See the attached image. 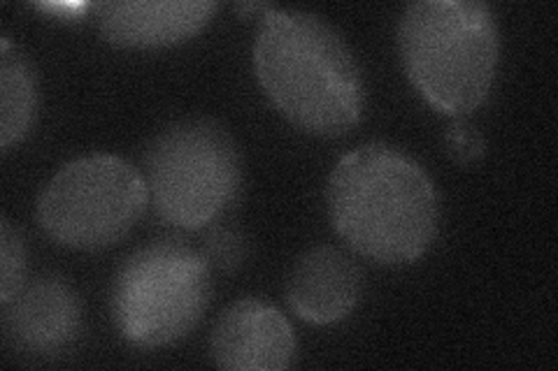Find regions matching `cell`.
Here are the masks:
<instances>
[{"label":"cell","instance_id":"obj_12","mask_svg":"<svg viewBox=\"0 0 558 371\" xmlns=\"http://www.w3.org/2000/svg\"><path fill=\"white\" fill-rule=\"evenodd\" d=\"M26 242L12 221L3 219L0 223V302H8L26 284Z\"/></svg>","mask_w":558,"mask_h":371},{"label":"cell","instance_id":"obj_4","mask_svg":"<svg viewBox=\"0 0 558 371\" xmlns=\"http://www.w3.org/2000/svg\"><path fill=\"white\" fill-rule=\"evenodd\" d=\"M213 299V264L178 239H154L121 264L112 286V318L121 337L161 348L189 337Z\"/></svg>","mask_w":558,"mask_h":371},{"label":"cell","instance_id":"obj_14","mask_svg":"<svg viewBox=\"0 0 558 371\" xmlns=\"http://www.w3.org/2000/svg\"><path fill=\"white\" fill-rule=\"evenodd\" d=\"M447 145L449 151L459 158L461 163L475 161L484 153V139L477 133L475 126H470L465 121H457L447 133Z\"/></svg>","mask_w":558,"mask_h":371},{"label":"cell","instance_id":"obj_15","mask_svg":"<svg viewBox=\"0 0 558 371\" xmlns=\"http://www.w3.org/2000/svg\"><path fill=\"white\" fill-rule=\"evenodd\" d=\"M40 10L57 14V20H65V22H77L84 20V14L89 10H96V5H86V3H47L40 5Z\"/></svg>","mask_w":558,"mask_h":371},{"label":"cell","instance_id":"obj_11","mask_svg":"<svg viewBox=\"0 0 558 371\" xmlns=\"http://www.w3.org/2000/svg\"><path fill=\"white\" fill-rule=\"evenodd\" d=\"M40 104L38 73L33 63L14 49L8 38L0 40V145L10 151L31 133Z\"/></svg>","mask_w":558,"mask_h":371},{"label":"cell","instance_id":"obj_9","mask_svg":"<svg viewBox=\"0 0 558 371\" xmlns=\"http://www.w3.org/2000/svg\"><path fill=\"white\" fill-rule=\"evenodd\" d=\"M363 297L361 264L338 246L322 244L295 260L287 281L291 311L312 325H333L352 316Z\"/></svg>","mask_w":558,"mask_h":371},{"label":"cell","instance_id":"obj_13","mask_svg":"<svg viewBox=\"0 0 558 371\" xmlns=\"http://www.w3.org/2000/svg\"><path fill=\"white\" fill-rule=\"evenodd\" d=\"M203 253L213 268L235 272L247 258V242L233 227H213L203 239Z\"/></svg>","mask_w":558,"mask_h":371},{"label":"cell","instance_id":"obj_7","mask_svg":"<svg viewBox=\"0 0 558 371\" xmlns=\"http://www.w3.org/2000/svg\"><path fill=\"white\" fill-rule=\"evenodd\" d=\"M0 305H3L5 344L22 356H59L82 334V299L59 274L26 279V284Z\"/></svg>","mask_w":558,"mask_h":371},{"label":"cell","instance_id":"obj_5","mask_svg":"<svg viewBox=\"0 0 558 371\" xmlns=\"http://www.w3.org/2000/svg\"><path fill=\"white\" fill-rule=\"evenodd\" d=\"M143 176L156 217L178 230H203L238 200L242 158L221 123L184 119L151 139Z\"/></svg>","mask_w":558,"mask_h":371},{"label":"cell","instance_id":"obj_6","mask_svg":"<svg viewBox=\"0 0 558 371\" xmlns=\"http://www.w3.org/2000/svg\"><path fill=\"white\" fill-rule=\"evenodd\" d=\"M149 205L145 176L124 158L89 153L51 176L35 207L40 230L65 249L100 251L124 239Z\"/></svg>","mask_w":558,"mask_h":371},{"label":"cell","instance_id":"obj_8","mask_svg":"<svg viewBox=\"0 0 558 371\" xmlns=\"http://www.w3.org/2000/svg\"><path fill=\"white\" fill-rule=\"evenodd\" d=\"M209 356L229 371H282L295 358V334L287 316L266 299L242 297L219 316Z\"/></svg>","mask_w":558,"mask_h":371},{"label":"cell","instance_id":"obj_3","mask_svg":"<svg viewBox=\"0 0 558 371\" xmlns=\"http://www.w3.org/2000/svg\"><path fill=\"white\" fill-rule=\"evenodd\" d=\"M405 75L435 110L468 116L494 86L500 38L494 10L477 0H422L398 24Z\"/></svg>","mask_w":558,"mask_h":371},{"label":"cell","instance_id":"obj_1","mask_svg":"<svg viewBox=\"0 0 558 371\" xmlns=\"http://www.w3.org/2000/svg\"><path fill=\"white\" fill-rule=\"evenodd\" d=\"M254 67L275 108L295 128L340 137L363 116L361 67L324 16L268 8L254 40Z\"/></svg>","mask_w":558,"mask_h":371},{"label":"cell","instance_id":"obj_2","mask_svg":"<svg viewBox=\"0 0 558 371\" xmlns=\"http://www.w3.org/2000/svg\"><path fill=\"white\" fill-rule=\"evenodd\" d=\"M328 219L352 249L377 264H410L438 235V193L426 170L391 145L347 153L330 172Z\"/></svg>","mask_w":558,"mask_h":371},{"label":"cell","instance_id":"obj_10","mask_svg":"<svg viewBox=\"0 0 558 371\" xmlns=\"http://www.w3.org/2000/svg\"><path fill=\"white\" fill-rule=\"evenodd\" d=\"M100 35L126 49H163L198 35L217 12L209 0H112L96 5Z\"/></svg>","mask_w":558,"mask_h":371}]
</instances>
